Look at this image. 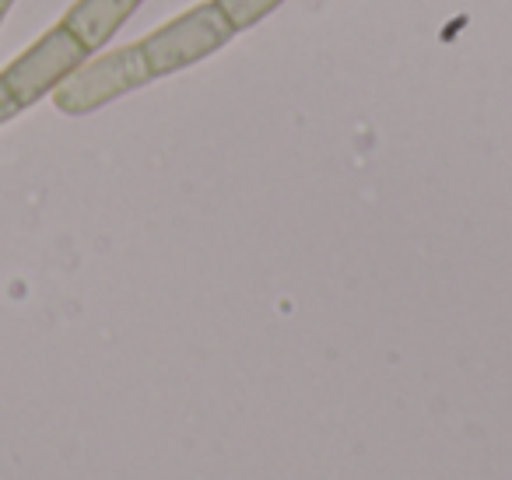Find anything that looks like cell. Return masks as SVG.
Instances as JSON below:
<instances>
[{"label": "cell", "instance_id": "obj_1", "mask_svg": "<svg viewBox=\"0 0 512 480\" xmlns=\"http://www.w3.org/2000/svg\"><path fill=\"white\" fill-rule=\"evenodd\" d=\"M155 81L148 60H144L141 43L123 46V50H109L95 60H85L64 85L53 92V106L67 116H85L95 113L99 106H109L113 99H123L134 88Z\"/></svg>", "mask_w": 512, "mask_h": 480}, {"label": "cell", "instance_id": "obj_2", "mask_svg": "<svg viewBox=\"0 0 512 480\" xmlns=\"http://www.w3.org/2000/svg\"><path fill=\"white\" fill-rule=\"evenodd\" d=\"M235 36V29L228 25V18L218 11L214 0L197 4L186 15L172 18L169 25H162L158 32L141 39L144 60H148L151 74L165 78V74H176L183 67H193L197 60L218 53L228 39Z\"/></svg>", "mask_w": 512, "mask_h": 480}, {"label": "cell", "instance_id": "obj_3", "mask_svg": "<svg viewBox=\"0 0 512 480\" xmlns=\"http://www.w3.org/2000/svg\"><path fill=\"white\" fill-rule=\"evenodd\" d=\"M85 60H88L85 46H81L64 25H57V29H50L46 36H39L22 57L11 60V64L4 67V74H0V81L15 95L18 106L29 109V106H36L39 99L57 92Z\"/></svg>", "mask_w": 512, "mask_h": 480}, {"label": "cell", "instance_id": "obj_4", "mask_svg": "<svg viewBox=\"0 0 512 480\" xmlns=\"http://www.w3.org/2000/svg\"><path fill=\"white\" fill-rule=\"evenodd\" d=\"M137 4H141V0H78L60 25H64L88 53H95L120 32V25L137 11Z\"/></svg>", "mask_w": 512, "mask_h": 480}, {"label": "cell", "instance_id": "obj_5", "mask_svg": "<svg viewBox=\"0 0 512 480\" xmlns=\"http://www.w3.org/2000/svg\"><path fill=\"white\" fill-rule=\"evenodd\" d=\"M214 4H218V11L228 18V25L239 32V29L256 25L264 15H271L281 0H214Z\"/></svg>", "mask_w": 512, "mask_h": 480}, {"label": "cell", "instance_id": "obj_6", "mask_svg": "<svg viewBox=\"0 0 512 480\" xmlns=\"http://www.w3.org/2000/svg\"><path fill=\"white\" fill-rule=\"evenodd\" d=\"M18 113H22V106H18L15 95H11L8 88H4V81H0V127H4L8 120H15Z\"/></svg>", "mask_w": 512, "mask_h": 480}, {"label": "cell", "instance_id": "obj_7", "mask_svg": "<svg viewBox=\"0 0 512 480\" xmlns=\"http://www.w3.org/2000/svg\"><path fill=\"white\" fill-rule=\"evenodd\" d=\"M11 4H15V0H0V15H8Z\"/></svg>", "mask_w": 512, "mask_h": 480}, {"label": "cell", "instance_id": "obj_8", "mask_svg": "<svg viewBox=\"0 0 512 480\" xmlns=\"http://www.w3.org/2000/svg\"><path fill=\"white\" fill-rule=\"evenodd\" d=\"M0 22H4V15H0Z\"/></svg>", "mask_w": 512, "mask_h": 480}]
</instances>
